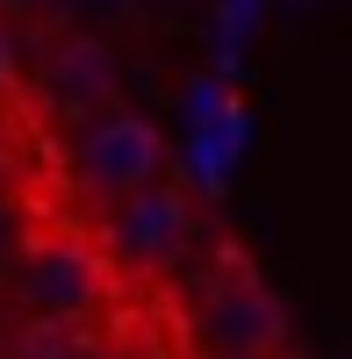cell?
<instances>
[{
    "label": "cell",
    "mask_w": 352,
    "mask_h": 359,
    "mask_svg": "<svg viewBox=\"0 0 352 359\" xmlns=\"http://www.w3.org/2000/svg\"><path fill=\"white\" fill-rule=\"evenodd\" d=\"M201 359H216V352H201Z\"/></svg>",
    "instance_id": "cell-8"
},
{
    "label": "cell",
    "mask_w": 352,
    "mask_h": 359,
    "mask_svg": "<svg viewBox=\"0 0 352 359\" xmlns=\"http://www.w3.org/2000/svg\"><path fill=\"white\" fill-rule=\"evenodd\" d=\"M194 338L216 359H287L295 323H287L280 294L252 273L245 252H223L216 273H201L194 287Z\"/></svg>",
    "instance_id": "cell-1"
},
{
    "label": "cell",
    "mask_w": 352,
    "mask_h": 359,
    "mask_svg": "<svg viewBox=\"0 0 352 359\" xmlns=\"http://www.w3.org/2000/svg\"><path fill=\"white\" fill-rule=\"evenodd\" d=\"M72 180L86 194L101 201H123L137 187H151V180H165V137L151 115H137L123 101L108 108H86L79 130H72Z\"/></svg>",
    "instance_id": "cell-2"
},
{
    "label": "cell",
    "mask_w": 352,
    "mask_h": 359,
    "mask_svg": "<svg viewBox=\"0 0 352 359\" xmlns=\"http://www.w3.org/2000/svg\"><path fill=\"white\" fill-rule=\"evenodd\" d=\"M79 359H108V352H79Z\"/></svg>",
    "instance_id": "cell-7"
},
{
    "label": "cell",
    "mask_w": 352,
    "mask_h": 359,
    "mask_svg": "<svg viewBox=\"0 0 352 359\" xmlns=\"http://www.w3.org/2000/svg\"><path fill=\"white\" fill-rule=\"evenodd\" d=\"M22 294H29V309L43 323L72 331V323H86L94 302H101V259L86 252L79 237H36L29 259H22Z\"/></svg>",
    "instance_id": "cell-4"
},
{
    "label": "cell",
    "mask_w": 352,
    "mask_h": 359,
    "mask_svg": "<svg viewBox=\"0 0 352 359\" xmlns=\"http://www.w3.org/2000/svg\"><path fill=\"white\" fill-rule=\"evenodd\" d=\"M101 245H108V259L123 266V273H165V266L194 245V194L180 180H151V187L108 201Z\"/></svg>",
    "instance_id": "cell-3"
},
{
    "label": "cell",
    "mask_w": 352,
    "mask_h": 359,
    "mask_svg": "<svg viewBox=\"0 0 352 359\" xmlns=\"http://www.w3.org/2000/svg\"><path fill=\"white\" fill-rule=\"evenodd\" d=\"M15 86H22V57H15V36L0 29V108L15 101Z\"/></svg>",
    "instance_id": "cell-6"
},
{
    "label": "cell",
    "mask_w": 352,
    "mask_h": 359,
    "mask_svg": "<svg viewBox=\"0 0 352 359\" xmlns=\"http://www.w3.org/2000/svg\"><path fill=\"white\" fill-rule=\"evenodd\" d=\"M50 79H57V94H72L79 108H108V101H115L108 50H101V43H86V36L57 43V57H50Z\"/></svg>",
    "instance_id": "cell-5"
}]
</instances>
